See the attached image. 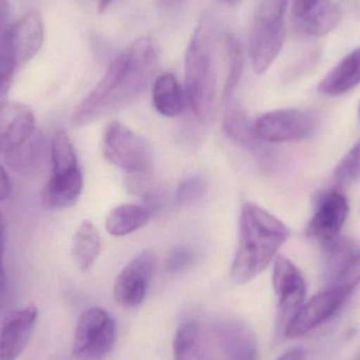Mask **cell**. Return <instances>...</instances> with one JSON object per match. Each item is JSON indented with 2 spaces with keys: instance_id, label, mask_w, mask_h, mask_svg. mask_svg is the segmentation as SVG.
Returning <instances> with one entry per match:
<instances>
[{
  "instance_id": "12",
  "label": "cell",
  "mask_w": 360,
  "mask_h": 360,
  "mask_svg": "<svg viewBox=\"0 0 360 360\" xmlns=\"http://www.w3.org/2000/svg\"><path fill=\"white\" fill-rule=\"evenodd\" d=\"M214 360H259L251 330L235 321L218 323L213 330Z\"/></svg>"
},
{
  "instance_id": "33",
  "label": "cell",
  "mask_w": 360,
  "mask_h": 360,
  "mask_svg": "<svg viewBox=\"0 0 360 360\" xmlns=\"http://www.w3.org/2000/svg\"><path fill=\"white\" fill-rule=\"evenodd\" d=\"M308 353L302 348H293L285 351L276 360H306Z\"/></svg>"
},
{
  "instance_id": "22",
  "label": "cell",
  "mask_w": 360,
  "mask_h": 360,
  "mask_svg": "<svg viewBox=\"0 0 360 360\" xmlns=\"http://www.w3.org/2000/svg\"><path fill=\"white\" fill-rule=\"evenodd\" d=\"M153 105L156 111L166 117L179 115L184 108V94L176 77L165 73L156 78L153 84Z\"/></svg>"
},
{
  "instance_id": "15",
  "label": "cell",
  "mask_w": 360,
  "mask_h": 360,
  "mask_svg": "<svg viewBox=\"0 0 360 360\" xmlns=\"http://www.w3.org/2000/svg\"><path fill=\"white\" fill-rule=\"evenodd\" d=\"M44 25L37 10H29L13 25V46L17 65L33 58L41 49Z\"/></svg>"
},
{
  "instance_id": "28",
  "label": "cell",
  "mask_w": 360,
  "mask_h": 360,
  "mask_svg": "<svg viewBox=\"0 0 360 360\" xmlns=\"http://www.w3.org/2000/svg\"><path fill=\"white\" fill-rule=\"evenodd\" d=\"M207 184L200 175L182 180L176 190V200L179 205H188L196 202L205 194Z\"/></svg>"
},
{
  "instance_id": "37",
  "label": "cell",
  "mask_w": 360,
  "mask_h": 360,
  "mask_svg": "<svg viewBox=\"0 0 360 360\" xmlns=\"http://www.w3.org/2000/svg\"><path fill=\"white\" fill-rule=\"evenodd\" d=\"M218 1L224 2V4H236L238 0H218Z\"/></svg>"
},
{
  "instance_id": "26",
  "label": "cell",
  "mask_w": 360,
  "mask_h": 360,
  "mask_svg": "<svg viewBox=\"0 0 360 360\" xmlns=\"http://www.w3.org/2000/svg\"><path fill=\"white\" fill-rule=\"evenodd\" d=\"M226 56H228V76H226V84H224V93H222V101L226 103L229 99L232 98L233 93L236 90L243 74V48L235 36L228 34L226 36Z\"/></svg>"
},
{
  "instance_id": "11",
  "label": "cell",
  "mask_w": 360,
  "mask_h": 360,
  "mask_svg": "<svg viewBox=\"0 0 360 360\" xmlns=\"http://www.w3.org/2000/svg\"><path fill=\"white\" fill-rule=\"evenodd\" d=\"M36 131L33 110L25 103L8 101L0 107V153L8 156L25 146Z\"/></svg>"
},
{
  "instance_id": "17",
  "label": "cell",
  "mask_w": 360,
  "mask_h": 360,
  "mask_svg": "<svg viewBox=\"0 0 360 360\" xmlns=\"http://www.w3.org/2000/svg\"><path fill=\"white\" fill-rule=\"evenodd\" d=\"M360 84V46L345 56L319 86V92L327 96H340Z\"/></svg>"
},
{
  "instance_id": "20",
  "label": "cell",
  "mask_w": 360,
  "mask_h": 360,
  "mask_svg": "<svg viewBox=\"0 0 360 360\" xmlns=\"http://www.w3.org/2000/svg\"><path fill=\"white\" fill-rule=\"evenodd\" d=\"M101 248L98 230L92 222L84 220L78 226L72 240V257L78 270L88 271L96 262Z\"/></svg>"
},
{
  "instance_id": "30",
  "label": "cell",
  "mask_w": 360,
  "mask_h": 360,
  "mask_svg": "<svg viewBox=\"0 0 360 360\" xmlns=\"http://www.w3.org/2000/svg\"><path fill=\"white\" fill-rule=\"evenodd\" d=\"M4 247H6V224L0 213V298L6 292V274H4Z\"/></svg>"
},
{
  "instance_id": "16",
  "label": "cell",
  "mask_w": 360,
  "mask_h": 360,
  "mask_svg": "<svg viewBox=\"0 0 360 360\" xmlns=\"http://www.w3.org/2000/svg\"><path fill=\"white\" fill-rule=\"evenodd\" d=\"M84 190L80 169L63 175H53L42 188L40 201L49 211L67 209L77 202Z\"/></svg>"
},
{
  "instance_id": "6",
  "label": "cell",
  "mask_w": 360,
  "mask_h": 360,
  "mask_svg": "<svg viewBox=\"0 0 360 360\" xmlns=\"http://www.w3.org/2000/svg\"><path fill=\"white\" fill-rule=\"evenodd\" d=\"M113 317L101 308H90L82 313L76 326L72 353L79 360H103L116 340Z\"/></svg>"
},
{
  "instance_id": "14",
  "label": "cell",
  "mask_w": 360,
  "mask_h": 360,
  "mask_svg": "<svg viewBox=\"0 0 360 360\" xmlns=\"http://www.w3.org/2000/svg\"><path fill=\"white\" fill-rule=\"evenodd\" d=\"M37 317L35 304L6 314L0 330V360H16L22 354Z\"/></svg>"
},
{
  "instance_id": "10",
  "label": "cell",
  "mask_w": 360,
  "mask_h": 360,
  "mask_svg": "<svg viewBox=\"0 0 360 360\" xmlns=\"http://www.w3.org/2000/svg\"><path fill=\"white\" fill-rule=\"evenodd\" d=\"M155 258L146 251L133 258L118 275L114 283V298L120 307L134 309L141 306L147 296L153 276Z\"/></svg>"
},
{
  "instance_id": "32",
  "label": "cell",
  "mask_w": 360,
  "mask_h": 360,
  "mask_svg": "<svg viewBox=\"0 0 360 360\" xmlns=\"http://www.w3.org/2000/svg\"><path fill=\"white\" fill-rule=\"evenodd\" d=\"M12 192V184L6 169L0 165V202L6 200Z\"/></svg>"
},
{
  "instance_id": "19",
  "label": "cell",
  "mask_w": 360,
  "mask_h": 360,
  "mask_svg": "<svg viewBox=\"0 0 360 360\" xmlns=\"http://www.w3.org/2000/svg\"><path fill=\"white\" fill-rule=\"evenodd\" d=\"M222 127L226 134L238 145L255 153L260 151V147H262L264 143H260L255 139L252 130V122L248 117L247 112L233 97L226 101Z\"/></svg>"
},
{
  "instance_id": "25",
  "label": "cell",
  "mask_w": 360,
  "mask_h": 360,
  "mask_svg": "<svg viewBox=\"0 0 360 360\" xmlns=\"http://www.w3.org/2000/svg\"><path fill=\"white\" fill-rule=\"evenodd\" d=\"M201 342L200 330L196 321L182 323L173 342L174 360H199Z\"/></svg>"
},
{
  "instance_id": "39",
  "label": "cell",
  "mask_w": 360,
  "mask_h": 360,
  "mask_svg": "<svg viewBox=\"0 0 360 360\" xmlns=\"http://www.w3.org/2000/svg\"><path fill=\"white\" fill-rule=\"evenodd\" d=\"M359 118H360V105H359Z\"/></svg>"
},
{
  "instance_id": "3",
  "label": "cell",
  "mask_w": 360,
  "mask_h": 360,
  "mask_svg": "<svg viewBox=\"0 0 360 360\" xmlns=\"http://www.w3.org/2000/svg\"><path fill=\"white\" fill-rule=\"evenodd\" d=\"M290 0H262L252 23L249 55L252 69L264 74L274 63L285 39V16Z\"/></svg>"
},
{
  "instance_id": "29",
  "label": "cell",
  "mask_w": 360,
  "mask_h": 360,
  "mask_svg": "<svg viewBox=\"0 0 360 360\" xmlns=\"http://www.w3.org/2000/svg\"><path fill=\"white\" fill-rule=\"evenodd\" d=\"M195 260L196 255L190 248H175L167 259V270L173 274L184 272L195 264Z\"/></svg>"
},
{
  "instance_id": "13",
  "label": "cell",
  "mask_w": 360,
  "mask_h": 360,
  "mask_svg": "<svg viewBox=\"0 0 360 360\" xmlns=\"http://www.w3.org/2000/svg\"><path fill=\"white\" fill-rule=\"evenodd\" d=\"M323 249L331 270L328 287L335 288L350 296L360 283V250L342 238Z\"/></svg>"
},
{
  "instance_id": "27",
  "label": "cell",
  "mask_w": 360,
  "mask_h": 360,
  "mask_svg": "<svg viewBox=\"0 0 360 360\" xmlns=\"http://www.w3.org/2000/svg\"><path fill=\"white\" fill-rule=\"evenodd\" d=\"M360 176V139L336 167L334 179L338 184H348Z\"/></svg>"
},
{
  "instance_id": "31",
  "label": "cell",
  "mask_w": 360,
  "mask_h": 360,
  "mask_svg": "<svg viewBox=\"0 0 360 360\" xmlns=\"http://www.w3.org/2000/svg\"><path fill=\"white\" fill-rule=\"evenodd\" d=\"M321 0H293L292 4V17L293 21L298 20L312 10Z\"/></svg>"
},
{
  "instance_id": "35",
  "label": "cell",
  "mask_w": 360,
  "mask_h": 360,
  "mask_svg": "<svg viewBox=\"0 0 360 360\" xmlns=\"http://www.w3.org/2000/svg\"><path fill=\"white\" fill-rule=\"evenodd\" d=\"M114 0H99L98 10L101 13H105V11L109 8L110 4L113 2Z\"/></svg>"
},
{
  "instance_id": "18",
  "label": "cell",
  "mask_w": 360,
  "mask_h": 360,
  "mask_svg": "<svg viewBox=\"0 0 360 360\" xmlns=\"http://www.w3.org/2000/svg\"><path fill=\"white\" fill-rule=\"evenodd\" d=\"M342 13L332 0H321L304 16L293 21L296 30L307 37L319 38L333 31L340 21Z\"/></svg>"
},
{
  "instance_id": "9",
  "label": "cell",
  "mask_w": 360,
  "mask_h": 360,
  "mask_svg": "<svg viewBox=\"0 0 360 360\" xmlns=\"http://www.w3.org/2000/svg\"><path fill=\"white\" fill-rule=\"evenodd\" d=\"M350 213V203L344 193L333 190L319 199L314 215L311 218L307 234L323 248L340 238V233Z\"/></svg>"
},
{
  "instance_id": "38",
  "label": "cell",
  "mask_w": 360,
  "mask_h": 360,
  "mask_svg": "<svg viewBox=\"0 0 360 360\" xmlns=\"http://www.w3.org/2000/svg\"><path fill=\"white\" fill-rule=\"evenodd\" d=\"M352 360H360V349L357 351L356 354L354 355Z\"/></svg>"
},
{
  "instance_id": "36",
  "label": "cell",
  "mask_w": 360,
  "mask_h": 360,
  "mask_svg": "<svg viewBox=\"0 0 360 360\" xmlns=\"http://www.w3.org/2000/svg\"><path fill=\"white\" fill-rule=\"evenodd\" d=\"M6 84L4 82V80L0 79V96H1L2 92H4V89H6Z\"/></svg>"
},
{
  "instance_id": "34",
  "label": "cell",
  "mask_w": 360,
  "mask_h": 360,
  "mask_svg": "<svg viewBox=\"0 0 360 360\" xmlns=\"http://www.w3.org/2000/svg\"><path fill=\"white\" fill-rule=\"evenodd\" d=\"M184 0H160V6L165 10L172 11L179 8Z\"/></svg>"
},
{
  "instance_id": "7",
  "label": "cell",
  "mask_w": 360,
  "mask_h": 360,
  "mask_svg": "<svg viewBox=\"0 0 360 360\" xmlns=\"http://www.w3.org/2000/svg\"><path fill=\"white\" fill-rule=\"evenodd\" d=\"M273 288L277 296V326L283 334L292 317L304 304L307 285L300 269L285 256H278L273 270Z\"/></svg>"
},
{
  "instance_id": "24",
  "label": "cell",
  "mask_w": 360,
  "mask_h": 360,
  "mask_svg": "<svg viewBox=\"0 0 360 360\" xmlns=\"http://www.w3.org/2000/svg\"><path fill=\"white\" fill-rule=\"evenodd\" d=\"M51 164L53 175H63L78 170L75 149L65 131L55 132L51 141Z\"/></svg>"
},
{
  "instance_id": "23",
  "label": "cell",
  "mask_w": 360,
  "mask_h": 360,
  "mask_svg": "<svg viewBox=\"0 0 360 360\" xmlns=\"http://www.w3.org/2000/svg\"><path fill=\"white\" fill-rule=\"evenodd\" d=\"M8 0H0V79L8 84L17 67Z\"/></svg>"
},
{
  "instance_id": "1",
  "label": "cell",
  "mask_w": 360,
  "mask_h": 360,
  "mask_svg": "<svg viewBox=\"0 0 360 360\" xmlns=\"http://www.w3.org/2000/svg\"><path fill=\"white\" fill-rule=\"evenodd\" d=\"M290 230L260 205L247 202L239 221V245L231 266V278L245 285L260 274L287 243Z\"/></svg>"
},
{
  "instance_id": "4",
  "label": "cell",
  "mask_w": 360,
  "mask_h": 360,
  "mask_svg": "<svg viewBox=\"0 0 360 360\" xmlns=\"http://www.w3.org/2000/svg\"><path fill=\"white\" fill-rule=\"evenodd\" d=\"M103 151L108 162L130 174L146 175L153 169L149 141L117 120L110 122L103 132Z\"/></svg>"
},
{
  "instance_id": "2",
  "label": "cell",
  "mask_w": 360,
  "mask_h": 360,
  "mask_svg": "<svg viewBox=\"0 0 360 360\" xmlns=\"http://www.w3.org/2000/svg\"><path fill=\"white\" fill-rule=\"evenodd\" d=\"M214 49V23L209 16H203L188 42L184 58L186 98L193 113L201 122L211 120L215 108Z\"/></svg>"
},
{
  "instance_id": "8",
  "label": "cell",
  "mask_w": 360,
  "mask_h": 360,
  "mask_svg": "<svg viewBox=\"0 0 360 360\" xmlns=\"http://www.w3.org/2000/svg\"><path fill=\"white\" fill-rule=\"evenodd\" d=\"M349 296L335 288L328 287L304 302L288 323L283 336L298 338L310 333L326 321L335 316Z\"/></svg>"
},
{
  "instance_id": "5",
  "label": "cell",
  "mask_w": 360,
  "mask_h": 360,
  "mask_svg": "<svg viewBox=\"0 0 360 360\" xmlns=\"http://www.w3.org/2000/svg\"><path fill=\"white\" fill-rule=\"evenodd\" d=\"M319 124V116L308 110L279 109L259 116L252 130L260 143H295L311 139Z\"/></svg>"
},
{
  "instance_id": "21",
  "label": "cell",
  "mask_w": 360,
  "mask_h": 360,
  "mask_svg": "<svg viewBox=\"0 0 360 360\" xmlns=\"http://www.w3.org/2000/svg\"><path fill=\"white\" fill-rule=\"evenodd\" d=\"M151 215L145 205H118L108 215L105 229L112 236H126L147 226Z\"/></svg>"
}]
</instances>
